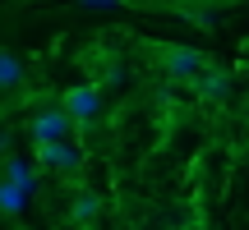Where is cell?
<instances>
[{
    "label": "cell",
    "instance_id": "6da1fadb",
    "mask_svg": "<svg viewBox=\"0 0 249 230\" xmlns=\"http://www.w3.org/2000/svg\"><path fill=\"white\" fill-rule=\"evenodd\" d=\"M157 65L166 69V79H180V83H194L208 69L203 51H194V46H157Z\"/></svg>",
    "mask_w": 249,
    "mask_h": 230
},
{
    "label": "cell",
    "instance_id": "52a82bcc",
    "mask_svg": "<svg viewBox=\"0 0 249 230\" xmlns=\"http://www.w3.org/2000/svg\"><path fill=\"white\" fill-rule=\"evenodd\" d=\"M28 189H18V184H9V180H0V216H18L28 207Z\"/></svg>",
    "mask_w": 249,
    "mask_h": 230
},
{
    "label": "cell",
    "instance_id": "7a4b0ae2",
    "mask_svg": "<svg viewBox=\"0 0 249 230\" xmlns=\"http://www.w3.org/2000/svg\"><path fill=\"white\" fill-rule=\"evenodd\" d=\"M60 111L70 115L74 124H88L92 115H102V88L97 83H74V88L60 92Z\"/></svg>",
    "mask_w": 249,
    "mask_h": 230
},
{
    "label": "cell",
    "instance_id": "30bf717a",
    "mask_svg": "<svg viewBox=\"0 0 249 230\" xmlns=\"http://www.w3.org/2000/svg\"><path fill=\"white\" fill-rule=\"evenodd\" d=\"M79 5H88V9H120L124 0H79Z\"/></svg>",
    "mask_w": 249,
    "mask_h": 230
},
{
    "label": "cell",
    "instance_id": "9c48e42d",
    "mask_svg": "<svg viewBox=\"0 0 249 230\" xmlns=\"http://www.w3.org/2000/svg\"><path fill=\"white\" fill-rule=\"evenodd\" d=\"M97 212H102V198L92 194V189H83V194L74 198V207H70V221H74V226H88Z\"/></svg>",
    "mask_w": 249,
    "mask_h": 230
},
{
    "label": "cell",
    "instance_id": "8992f818",
    "mask_svg": "<svg viewBox=\"0 0 249 230\" xmlns=\"http://www.w3.org/2000/svg\"><path fill=\"white\" fill-rule=\"evenodd\" d=\"M226 88H231L226 69H203V74L194 79V92H198L203 101H222V97H226Z\"/></svg>",
    "mask_w": 249,
    "mask_h": 230
},
{
    "label": "cell",
    "instance_id": "ba28073f",
    "mask_svg": "<svg viewBox=\"0 0 249 230\" xmlns=\"http://www.w3.org/2000/svg\"><path fill=\"white\" fill-rule=\"evenodd\" d=\"M23 83V60L14 51H0V92H14Z\"/></svg>",
    "mask_w": 249,
    "mask_h": 230
},
{
    "label": "cell",
    "instance_id": "3957f363",
    "mask_svg": "<svg viewBox=\"0 0 249 230\" xmlns=\"http://www.w3.org/2000/svg\"><path fill=\"white\" fill-rule=\"evenodd\" d=\"M74 129H79V124H74L60 106H42L33 120H28V138L33 143H60V138H70Z\"/></svg>",
    "mask_w": 249,
    "mask_h": 230
},
{
    "label": "cell",
    "instance_id": "5b68a950",
    "mask_svg": "<svg viewBox=\"0 0 249 230\" xmlns=\"http://www.w3.org/2000/svg\"><path fill=\"white\" fill-rule=\"evenodd\" d=\"M0 180H9V184H18V189L33 194V189H37V166H28V161L14 157V152H5V161H0Z\"/></svg>",
    "mask_w": 249,
    "mask_h": 230
},
{
    "label": "cell",
    "instance_id": "277c9868",
    "mask_svg": "<svg viewBox=\"0 0 249 230\" xmlns=\"http://www.w3.org/2000/svg\"><path fill=\"white\" fill-rule=\"evenodd\" d=\"M33 161L37 166H51V170H79V148H74L70 138H60V143H33Z\"/></svg>",
    "mask_w": 249,
    "mask_h": 230
}]
</instances>
